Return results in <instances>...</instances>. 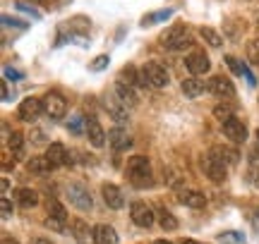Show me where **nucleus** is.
Wrapping results in <instances>:
<instances>
[{
	"instance_id": "72a5a7b5",
	"label": "nucleus",
	"mask_w": 259,
	"mask_h": 244,
	"mask_svg": "<svg viewBox=\"0 0 259 244\" xmlns=\"http://www.w3.org/2000/svg\"><path fill=\"white\" fill-rule=\"evenodd\" d=\"M65 223H67V220H58V218H46V225L51 227V230H56V232H63V230H65Z\"/></svg>"
},
{
	"instance_id": "b1692460",
	"label": "nucleus",
	"mask_w": 259,
	"mask_h": 244,
	"mask_svg": "<svg viewBox=\"0 0 259 244\" xmlns=\"http://www.w3.org/2000/svg\"><path fill=\"white\" fill-rule=\"evenodd\" d=\"M70 227H72V235L77 237L79 242H89V237L94 239V230H89L84 220H72V223H70Z\"/></svg>"
},
{
	"instance_id": "79ce46f5",
	"label": "nucleus",
	"mask_w": 259,
	"mask_h": 244,
	"mask_svg": "<svg viewBox=\"0 0 259 244\" xmlns=\"http://www.w3.org/2000/svg\"><path fill=\"white\" fill-rule=\"evenodd\" d=\"M3 101H10V91H8V84H3Z\"/></svg>"
},
{
	"instance_id": "37998d69",
	"label": "nucleus",
	"mask_w": 259,
	"mask_h": 244,
	"mask_svg": "<svg viewBox=\"0 0 259 244\" xmlns=\"http://www.w3.org/2000/svg\"><path fill=\"white\" fill-rule=\"evenodd\" d=\"M31 3H36V5H41V8H48V5H51L48 0H31Z\"/></svg>"
},
{
	"instance_id": "f704fd0d",
	"label": "nucleus",
	"mask_w": 259,
	"mask_h": 244,
	"mask_svg": "<svg viewBox=\"0 0 259 244\" xmlns=\"http://www.w3.org/2000/svg\"><path fill=\"white\" fill-rule=\"evenodd\" d=\"M108 60H111L108 55H99V57H96V60L92 63V70H94V72H101L103 67L108 65Z\"/></svg>"
},
{
	"instance_id": "ddd939ff",
	"label": "nucleus",
	"mask_w": 259,
	"mask_h": 244,
	"mask_svg": "<svg viewBox=\"0 0 259 244\" xmlns=\"http://www.w3.org/2000/svg\"><path fill=\"white\" fill-rule=\"evenodd\" d=\"M92 230H94V242L96 244H118V232H115L111 225L99 223V225H94Z\"/></svg>"
},
{
	"instance_id": "c85d7f7f",
	"label": "nucleus",
	"mask_w": 259,
	"mask_h": 244,
	"mask_svg": "<svg viewBox=\"0 0 259 244\" xmlns=\"http://www.w3.org/2000/svg\"><path fill=\"white\" fill-rule=\"evenodd\" d=\"M8 144H10V151H12L17 158H22V153H24V137H22L19 132H15V134L8 137Z\"/></svg>"
},
{
	"instance_id": "a211bd4d",
	"label": "nucleus",
	"mask_w": 259,
	"mask_h": 244,
	"mask_svg": "<svg viewBox=\"0 0 259 244\" xmlns=\"http://www.w3.org/2000/svg\"><path fill=\"white\" fill-rule=\"evenodd\" d=\"M180 204H185L190 208H204L206 206V197H204L202 192H197V189H187V192H180Z\"/></svg>"
},
{
	"instance_id": "9d476101",
	"label": "nucleus",
	"mask_w": 259,
	"mask_h": 244,
	"mask_svg": "<svg viewBox=\"0 0 259 244\" xmlns=\"http://www.w3.org/2000/svg\"><path fill=\"white\" fill-rule=\"evenodd\" d=\"M19 117L24 122H34L38 115L44 113V98H24L19 103Z\"/></svg>"
},
{
	"instance_id": "f257e3e1",
	"label": "nucleus",
	"mask_w": 259,
	"mask_h": 244,
	"mask_svg": "<svg viewBox=\"0 0 259 244\" xmlns=\"http://www.w3.org/2000/svg\"><path fill=\"white\" fill-rule=\"evenodd\" d=\"M127 179L135 187H149L151 185V163L147 156H132L127 160Z\"/></svg>"
},
{
	"instance_id": "e433bc0d",
	"label": "nucleus",
	"mask_w": 259,
	"mask_h": 244,
	"mask_svg": "<svg viewBox=\"0 0 259 244\" xmlns=\"http://www.w3.org/2000/svg\"><path fill=\"white\" fill-rule=\"evenodd\" d=\"M3 168H5V170H12V168H15V160L10 158L8 151H3Z\"/></svg>"
},
{
	"instance_id": "412c9836",
	"label": "nucleus",
	"mask_w": 259,
	"mask_h": 244,
	"mask_svg": "<svg viewBox=\"0 0 259 244\" xmlns=\"http://www.w3.org/2000/svg\"><path fill=\"white\" fill-rule=\"evenodd\" d=\"M106 110L113 115V120L115 122H127V108L118 101V98H106Z\"/></svg>"
},
{
	"instance_id": "393cba45",
	"label": "nucleus",
	"mask_w": 259,
	"mask_h": 244,
	"mask_svg": "<svg viewBox=\"0 0 259 244\" xmlns=\"http://www.w3.org/2000/svg\"><path fill=\"white\" fill-rule=\"evenodd\" d=\"M158 225L163 227V230H178V218L168 211V208H158Z\"/></svg>"
},
{
	"instance_id": "09e8293b",
	"label": "nucleus",
	"mask_w": 259,
	"mask_h": 244,
	"mask_svg": "<svg viewBox=\"0 0 259 244\" xmlns=\"http://www.w3.org/2000/svg\"><path fill=\"white\" fill-rule=\"evenodd\" d=\"M257 144H259V130H257Z\"/></svg>"
},
{
	"instance_id": "2eb2a0df",
	"label": "nucleus",
	"mask_w": 259,
	"mask_h": 244,
	"mask_svg": "<svg viewBox=\"0 0 259 244\" xmlns=\"http://www.w3.org/2000/svg\"><path fill=\"white\" fill-rule=\"evenodd\" d=\"M108 144L113 146V151H127L132 146V139L127 137V132L120 130V127H113L108 132Z\"/></svg>"
},
{
	"instance_id": "20e7f679",
	"label": "nucleus",
	"mask_w": 259,
	"mask_h": 244,
	"mask_svg": "<svg viewBox=\"0 0 259 244\" xmlns=\"http://www.w3.org/2000/svg\"><path fill=\"white\" fill-rule=\"evenodd\" d=\"M67 199H70V204H72L74 208H79V211H89V208L94 206L92 197H89V189L84 187V185H77V182L67 185Z\"/></svg>"
},
{
	"instance_id": "4be33fe9",
	"label": "nucleus",
	"mask_w": 259,
	"mask_h": 244,
	"mask_svg": "<svg viewBox=\"0 0 259 244\" xmlns=\"http://www.w3.org/2000/svg\"><path fill=\"white\" fill-rule=\"evenodd\" d=\"M15 199H17V204H19L22 208H34V206L38 204V194L34 192V189H27V187L17 189Z\"/></svg>"
},
{
	"instance_id": "bb28decb",
	"label": "nucleus",
	"mask_w": 259,
	"mask_h": 244,
	"mask_svg": "<svg viewBox=\"0 0 259 244\" xmlns=\"http://www.w3.org/2000/svg\"><path fill=\"white\" fill-rule=\"evenodd\" d=\"M46 211H48V218H58V220H67V211H65V206H63V204H60V201H56V199H48Z\"/></svg>"
},
{
	"instance_id": "aec40b11",
	"label": "nucleus",
	"mask_w": 259,
	"mask_h": 244,
	"mask_svg": "<svg viewBox=\"0 0 259 244\" xmlns=\"http://www.w3.org/2000/svg\"><path fill=\"white\" fill-rule=\"evenodd\" d=\"M27 170L31 175H48L53 170V163L46 158V156H34V158L27 163Z\"/></svg>"
},
{
	"instance_id": "9b49d317",
	"label": "nucleus",
	"mask_w": 259,
	"mask_h": 244,
	"mask_svg": "<svg viewBox=\"0 0 259 244\" xmlns=\"http://www.w3.org/2000/svg\"><path fill=\"white\" fill-rule=\"evenodd\" d=\"M223 134H226L233 144H242V141L247 139V127L242 125V120L231 117L228 122H223Z\"/></svg>"
},
{
	"instance_id": "cd10ccee",
	"label": "nucleus",
	"mask_w": 259,
	"mask_h": 244,
	"mask_svg": "<svg viewBox=\"0 0 259 244\" xmlns=\"http://www.w3.org/2000/svg\"><path fill=\"white\" fill-rule=\"evenodd\" d=\"M170 15H173V10H158V12H149V15H144V19H142V27H151V24H156V22H166Z\"/></svg>"
},
{
	"instance_id": "de8ad7c7",
	"label": "nucleus",
	"mask_w": 259,
	"mask_h": 244,
	"mask_svg": "<svg viewBox=\"0 0 259 244\" xmlns=\"http://www.w3.org/2000/svg\"><path fill=\"white\" fill-rule=\"evenodd\" d=\"M53 3H58V5H65V3H70V0H53Z\"/></svg>"
},
{
	"instance_id": "49530a36",
	"label": "nucleus",
	"mask_w": 259,
	"mask_h": 244,
	"mask_svg": "<svg viewBox=\"0 0 259 244\" xmlns=\"http://www.w3.org/2000/svg\"><path fill=\"white\" fill-rule=\"evenodd\" d=\"M3 244H17V242H15V239H12V242H10L8 237H5V239H3Z\"/></svg>"
},
{
	"instance_id": "a18cd8bd",
	"label": "nucleus",
	"mask_w": 259,
	"mask_h": 244,
	"mask_svg": "<svg viewBox=\"0 0 259 244\" xmlns=\"http://www.w3.org/2000/svg\"><path fill=\"white\" fill-rule=\"evenodd\" d=\"M183 244H199V242H194V239H183Z\"/></svg>"
},
{
	"instance_id": "39448f33",
	"label": "nucleus",
	"mask_w": 259,
	"mask_h": 244,
	"mask_svg": "<svg viewBox=\"0 0 259 244\" xmlns=\"http://www.w3.org/2000/svg\"><path fill=\"white\" fill-rule=\"evenodd\" d=\"M44 113H46L48 117H53V120H60V117H65V113H67V101H65L60 94L51 91V94L44 96Z\"/></svg>"
},
{
	"instance_id": "f3484780",
	"label": "nucleus",
	"mask_w": 259,
	"mask_h": 244,
	"mask_svg": "<svg viewBox=\"0 0 259 244\" xmlns=\"http://www.w3.org/2000/svg\"><path fill=\"white\" fill-rule=\"evenodd\" d=\"M115 96H118V101H120L125 108H127V105L130 108H135V105L139 103L135 89H132L130 84H125V82H118V84H115Z\"/></svg>"
},
{
	"instance_id": "2f4dec72",
	"label": "nucleus",
	"mask_w": 259,
	"mask_h": 244,
	"mask_svg": "<svg viewBox=\"0 0 259 244\" xmlns=\"http://www.w3.org/2000/svg\"><path fill=\"white\" fill-rule=\"evenodd\" d=\"M247 60L252 65H259V38H252L247 43Z\"/></svg>"
},
{
	"instance_id": "473e14b6",
	"label": "nucleus",
	"mask_w": 259,
	"mask_h": 244,
	"mask_svg": "<svg viewBox=\"0 0 259 244\" xmlns=\"http://www.w3.org/2000/svg\"><path fill=\"white\" fill-rule=\"evenodd\" d=\"M226 63H228V67H231L235 75H245V65H242V63H238V57L226 55Z\"/></svg>"
},
{
	"instance_id": "0eeeda50",
	"label": "nucleus",
	"mask_w": 259,
	"mask_h": 244,
	"mask_svg": "<svg viewBox=\"0 0 259 244\" xmlns=\"http://www.w3.org/2000/svg\"><path fill=\"white\" fill-rule=\"evenodd\" d=\"M202 168H204V175L211 182H223L226 179V163L219 156H213V153L202 158Z\"/></svg>"
},
{
	"instance_id": "c03bdc74",
	"label": "nucleus",
	"mask_w": 259,
	"mask_h": 244,
	"mask_svg": "<svg viewBox=\"0 0 259 244\" xmlns=\"http://www.w3.org/2000/svg\"><path fill=\"white\" fill-rule=\"evenodd\" d=\"M151 244H173V242H168V239H154Z\"/></svg>"
},
{
	"instance_id": "f03ea898",
	"label": "nucleus",
	"mask_w": 259,
	"mask_h": 244,
	"mask_svg": "<svg viewBox=\"0 0 259 244\" xmlns=\"http://www.w3.org/2000/svg\"><path fill=\"white\" fill-rule=\"evenodd\" d=\"M190 43L187 38V27L185 24H173V27L161 34V46L163 48H170V50H180Z\"/></svg>"
},
{
	"instance_id": "f8f14e48",
	"label": "nucleus",
	"mask_w": 259,
	"mask_h": 244,
	"mask_svg": "<svg viewBox=\"0 0 259 244\" xmlns=\"http://www.w3.org/2000/svg\"><path fill=\"white\" fill-rule=\"evenodd\" d=\"M84 127H87V137H89V141H92V146H103L106 144V132H103V127L99 125V120L96 117H87L84 120Z\"/></svg>"
},
{
	"instance_id": "7ed1b4c3",
	"label": "nucleus",
	"mask_w": 259,
	"mask_h": 244,
	"mask_svg": "<svg viewBox=\"0 0 259 244\" xmlns=\"http://www.w3.org/2000/svg\"><path fill=\"white\" fill-rule=\"evenodd\" d=\"M142 77H144V82L149 86H156V89H163L170 82L168 70L163 65H158V63H147V65L142 67Z\"/></svg>"
},
{
	"instance_id": "c9c22d12",
	"label": "nucleus",
	"mask_w": 259,
	"mask_h": 244,
	"mask_svg": "<svg viewBox=\"0 0 259 244\" xmlns=\"http://www.w3.org/2000/svg\"><path fill=\"white\" fill-rule=\"evenodd\" d=\"M0 211H3V218H10V216H12V204H10L5 197H3V201H0Z\"/></svg>"
},
{
	"instance_id": "c756f323",
	"label": "nucleus",
	"mask_w": 259,
	"mask_h": 244,
	"mask_svg": "<svg viewBox=\"0 0 259 244\" xmlns=\"http://www.w3.org/2000/svg\"><path fill=\"white\" fill-rule=\"evenodd\" d=\"M211 153H213V156H219L226 165H228V163H238V151H235V149H221V146H216Z\"/></svg>"
},
{
	"instance_id": "7c9ffc66",
	"label": "nucleus",
	"mask_w": 259,
	"mask_h": 244,
	"mask_svg": "<svg viewBox=\"0 0 259 244\" xmlns=\"http://www.w3.org/2000/svg\"><path fill=\"white\" fill-rule=\"evenodd\" d=\"M213 117H219V120H221V125H223V122H228L233 117V105H228V103L216 105V108H213Z\"/></svg>"
},
{
	"instance_id": "4468645a",
	"label": "nucleus",
	"mask_w": 259,
	"mask_h": 244,
	"mask_svg": "<svg viewBox=\"0 0 259 244\" xmlns=\"http://www.w3.org/2000/svg\"><path fill=\"white\" fill-rule=\"evenodd\" d=\"M101 194H103V201L108 204V208H115V211H118V208H122V204H125L120 187H115V185H103Z\"/></svg>"
},
{
	"instance_id": "a19ab883",
	"label": "nucleus",
	"mask_w": 259,
	"mask_h": 244,
	"mask_svg": "<svg viewBox=\"0 0 259 244\" xmlns=\"http://www.w3.org/2000/svg\"><path fill=\"white\" fill-rule=\"evenodd\" d=\"M31 244H53L51 239H46V237H38V239H34Z\"/></svg>"
},
{
	"instance_id": "dca6fc26",
	"label": "nucleus",
	"mask_w": 259,
	"mask_h": 244,
	"mask_svg": "<svg viewBox=\"0 0 259 244\" xmlns=\"http://www.w3.org/2000/svg\"><path fill=\"white\" fill-rule=\"evenodd\" d=\"M46 158L53 163V168H58V165H67L70 163V153H67L63 144H51L46 151Z\"/></svg>"
},
{
	"instance_id": "a878e982",
	"label": "nucleus",
	"mask_w": 259,
	"mask_h": 244,
	"mask_svg": "<svg viewBox=\"0 0 259 244\" xmlns=\"http://www.w3.org/2000/svg\"><path fill=\"white\" fill-rule=\"evenodd\" d=\"M199 36H202L204 41H206V43H209L211 48H219V46L223 43L221 34H219L216 29H211V27H202V29H199Z\"/></svg>"
},
{
	"instance_id": "6e6552de",
	"label": "nucleus",
	"mask_w": 259,
	"mask_h": 244,
	"mask_svg": "<svg viewBox=\"0 0 259 244\" xmlns=\"http://www.w3.org/2000/svg\"><path fill=\"white\" fill-rule=\"evenodd\" d=\"M209 91H211L216 98H223V101L235 98V86H233V82L228 77H223V75H216L209 79Z\"/></svg>"
},
{
	"instance_id": "1a4fd4ad",
	"label": "nucleus",
	"mask_w": 259,
	"mask_h": 244,
	"mask_svg": "<svg viewBox=\"0 0 259 244\" xmlns=\"http://www.w3.org/2000/svg\"><path fill=\"white\" fill-rule=\"evenodd\" d=\"M185 67L194 77H199V75H206V72H209L211 63H209V57H206L204 50H194V53H190V55L185 57Z\"/></svg>"
},
{
	"instance_id": "ea45409f",
	"label": "nucleus",
	"mask_w": 259,
	"mask_h": 244,
	"mask_svg": "<svg viewBox=\"0 0 259 244\" xmlns=\"http://www.w3.org/2000/svg\"><path fill=\"white\" fill-rule=\"evenodd\" d=\"M252 225H254V230L259 232V208L254 211V213H252Z\"/></svg>"
},
{
	"instance_id": "4c0bfd02",
	"label": "nucleus",
	"mask_w": 259,
	"mask_h": 244,
	"mask_svg": "<svg viewBox=\"0 0 259 244\" xmlns=\"http://www.w3.org/2000/svg\"><path fill=\"white\" fill-rule=\"evenodd\" d=\"M252 185L259 189V165H254V170H252Z\"/></svg>"
},
{
	"instance_id": "423d86ee",
	"label": "nucleus",
	"mask_w": 259,
	"mask_h": 244,
	"mask_svg": "<svg viewBox=\"0 0 259 244\" xmlns=\"http://www.w3.org/2000/svg\"><path fill=\"white\" fill-rule=\"evenodd\" d=\"M130 218H132V223L139 227H151L154 220H156V213H154L144 201H135V204L130 206Z\"/></svg>"
},
{
	"instance_id": "58836bf2",
	"label": "nucleus",
	"mask_w": 259,
	"mask_h": 244,
	"mask_svg": "<svg viewBox=\"0 0 259 244\" xmlns=\"http://www.w3.org/2000/svg\"><path fill=\"white\" fill-rule=\"evenodd\" d=\"M5 77H12V79H19V77H22V75H19L17 70H12V67H5Z\"/></svg>"
},
{
	"instance_id": "5701e85b",
	"label": "nucleus",
	"mask_w": 259,
	"mask_h": 244,
	"mask_svg": "<svg viewBox=\"0 0 259 244\" xmlns=\"http://www.w3.org/2000/svg\"><path fill=\"white\" fill-rule=\"evenodd\" d=\"M120 79L125 82V84H147L144 82V77H142V72H137V67L135 65H127V67H122V72H120Z\"/></svg>"
},
{
	"instance_id": "6ab92c4d",
	"label": "nucleus",
	"mask_w": 259,
	"mask_h": 244,
	"mask_svg": "<svg viewBox=\"0 0 259 244\" xmlns=\"http://www.w3.org/2000/svg\"><path fill=\"white\" fill-rule=\"evenodd\" d=\"M204 91H209V84H204L202 79H185L183 82V94H185V98H199V96L204 94Z\"/></svg>"
}]
</instances>
